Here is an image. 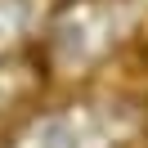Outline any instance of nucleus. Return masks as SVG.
<instances>
[{"label": "nucleus", "instance_id": "obj_1", "mask_svg": "<svg viewBox=\"0 0 148 148\" xmlns=\"http://www.w3.org/2000/svg\"><path fill=\"white\" fill-rule=\"evenodd\" d=\"M121 135H126L121 117L94 103H76V108L49 112L45 121H36L32 135L18 139V148H117Z\"/></svg>", "mask_w": 148, "mask_h": 148}]
</instances>
